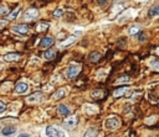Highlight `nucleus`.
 <instances>
[{
	"instance_id": "nucleus-2",
	"label": "nucleus",
	"mask_w": 159,
	"mask_h": 137,
	"mask_svg": "<svg viewBox=\"0 0 159 137\" xmlns=\"http://www.w3.org/2000/svg\"><path fill=\"white\" fill-rule=\"evenodd\" d=\"M38 16H39L38 9H35V8H30V9H27V10L25 11L24 19H25V20H29V21H33V20H35Z\"/></svg>"
},
{
	"instance_id": "nucleus-4",
	"label": "nucleus",
	"mask_w": 159,
	"mask_h": 137,
	"mask_svg": "<svg viewBox=\"0 0 159 137\" xmlns=\"http://www.w3.org/2000/svg\"><path fill=\"white\" fill-rule=\"evenodd\" d=\"M105 125H106V127H107L108 130H116V128H118V127H119L121 122H119V120H118V119H116V117H111V119H107V120H106Z\"/></svg>"
},
{
	"instance_id": "nucleus-22",
	"label": "nucleus",
	"mask_w": 159,
	"mask_h": 137,
	"mask_svg": "<svg viewBox=\"0 0 159 137\" xmlns=\"http://www.w3.org/2000/svg\"><path fill=\"white\" fill-rule=\"evenodd\" d=\"M55 17H60V16H62L63 15V9H61V8H57L55 11H54V14H52Z\"/></svg>"
},
{
	"instance_id": "nucleus-26",
	"label": "nucleus",
	"mask_w": 159,
	"mask_h": 137,
	"mask_svg": "<svg viewBox=\"0 0 159 137\" xmlns=\"http://www.w3.org/2000/svg\"><path fill=\"white\" fill-rule=\"evenodd\" d=\"M139 36H141V37H139V40H141V41H144V40H145V35H144V33H141Z\"/></svg>"
},
{
	"instance_id": "nucleus-23",
	"label": "nucleus",
	"mask_w": 159,
	"mask_h": 137,
	"mask_svg": "<svg viewBox=\"0 0 159 137\" xmlns=\"http://www.w3.org/2000/svg\"><path fill=\"white\" fill-rule=\"evenodd\" d=\"M139 30H141V28H139V26H133V27H131V28H129V31H128V32H129V35H136V33H138V32H139Z\"/></svg>"
},
{
	"instance_id": "nucleus-3",
	"label": "nucleus",
	"mask_w": 159,
	"mask_h": 137,
	"mask_svg": "<svg viewBox=\"0 0 159 137\" xmlns=\"http://www.w3.org/2000/svg\"><path fill=\"white\" fill-rule=\"evenodd\" d=\"M46 135H47L49 137H65V135H63L62 131L57 130V128L54 127V126H49V127L46 128Z\"/></svg>"
},
{
	"instance_id": "nucleus-9",
	"label": "nucleus",
	"mask_w": 159,
	"mask_h": 137,
	"mask_svg": "<svg viewBox=\"0 0 159 137\" xmlns=\"http://www.w3.org/2000/svg\"><path fill=\"white\" fill-rule=\"evenodd\" d=\"M20 54L19 53H8L4 56V61L6 62H15V61H19L20 59Z\"/></svg>"
},
{
	"instance_id": "nucleus-24",
	"label": "nucleus",
	"mask_w": 159,
	"mask_h": 137,
	"mask_svg": "<svg viewBox=\"0 0 159 137\" xmlns=\"http://www.w3.org/2000/svg\"><path fill=\"white\" fill-rule=\"evenodd\" d=\"M5 110H6V105H5V102L0 100V114H3Z\"/></svg>"
},
{
	"instance_id": "nucleus-8",
	"label": "nucleus",
	"mask_w": 159,
	"mask_h": 137,
	"mask_svg": "<svg viewBox=\"0 0 159 137\" xmlns=\"http://www.w3.org/2000/svg\"><path fill=\"white\" fill-rule=\"evenodd\" d=\"M13 31L18 32V33H21V35H25V33L29 32V26L25 25V24H20V25H15L13 27Z\"/></svg>"
},
{
	"instance_id": "nucleus-15",
	"label": "nucleus",
	"mask_w": 159,
	"mask_h": 137,
	"mask_svg": "<svg viewBox=\"0 0 159 137\" xmlns=\"http://www.w3.org/2000/svg\"><path fill=\"white\" fill-rule=\"evenodd\" d=\"M15 131H16V128H15L14 126H8V127H5V128H3V131H2V133H3L4 136H10V135H13V133H15Z\"/></svg>"
},
{
	"instance_id": "nucleus-10",
	"label": "nucleus",
	"mask_w": 159,
	"mask_h": 137,
	"mask_svg": "<svg viewBox=\"0 0 159 137\" xmlns=\"http://www.w3.org/2000/svg\"><path fill=\"white\" fill-rule=\"evenodd\" d=\"M100 59H101V53L97 52V51L92 52V53L89 54V57H88V61H89L91 63H96V62H98Z\"/></svg>"
},
{
	"instance_id": "nucleus-18",
	"label": "nucleus",
	"mask_w": 159,
	"mask_h": 137,
	"mask_svg": "<svg viewBox=\"0 0 159 137\" xmlns=\"http://www.w3.org/2000/svg\"><path fill=\"white\" fill-rule=\"evenodd\" d=\"M148 15L150 16V17H154V16H157V15H159V5H157V6H153L149 11H148Z\"/></svg>"
},
{
	"instance_id": "nucleus-12",
	"label": "nucleus",
	"mask_w": 159,
	"mask_h": 137,
	"mask_svg": "<svg viewBox=\"0 0 159 137\" xmlns=\"http://www.w3.org/2000/svg\"><path fill=\"white\" fill-rule=\"evenodd\" d=\"M27 88H29L27 84L24 83V82H21V83H18V84L15 85V91L21 94V93H25V91L27 90Z\"/></svg>"
},
{
	"instance_id": "nucleus-7",
	"label": "nucleus",
	"mask_w": 159,
	"mask_h": 137,
	"mask_svg": "<svg viewBox=\"0 0 159 137\" xmlns=\"http://www.w3.org/2000/svg\"><path fill=\"white\" fill-rule=\"evenodd\" d=\"M76 125H77V117L76 116H70L63 121V126H65L66 128H70V130L74 128Z\"/></svg>"
},
{
	"instance_id": "nucleus-25",
	"label": "nucleus",
	"mask_w": 159,
	"mask_h": 137,
	"mask_svg": "<svg viewBox=\"0 0 159 137\" xmlns=\"http://www.w3.org/2000/svg\"><path fill=\"white\" fill-rule=\"evenodd\" d=\"M122 82H129V77L124 76V77H121V78L117 79V83H122Z\"/></svg>"
},
{
	"instance_id": "nucleus-1",
	"label": "nucleus",
	"mask_w": 159,
	"mask_h": 137,
	"mask_svg": "<svg viewBox=\"0 0 159 137\" xmlns=\"http://www.w3.org/2000/svg\"><path fill=\"white\" fill-rule=\"evenodd\" d=\"M81 65H77V64H75V65H70L69 68H67V71H66V77L69 78V79H74L76 76H78V73L81 72Z\"/></svg>"
},
{
	"instance_id": "nucleus-27",
	"label": "nucleus",
	"mask_w": 159,
	"mask_h": 137,
	"mask_svg": "<svg viewBox=\"0 0 159 137\" xmlns=\"http://www.w3.org/2000/svg\"><path fill=\"white\" fill-rule=\"evenodd\" d=\"M18 137H29V135L27 133H22V135H19Z\"/></svg>"
},
{
	"instance_id": "nucleus-11",
	"label": "nucleus",
	"mask_w": 159,
	"mask_h": 137,
	"mask_svg": "<svg viewBox=\"0 0 159 137\" xmlns=\"http://www.w3.org/2000/svg\"><path fill=\"white\" fill-rule=\"evenodd\" d=\"M44 57H45V59H47V61H52V59H55V57H56V52H55L54 50L49 48V50H46V51L44 52Z\"/></svg>"
},
{
	"instance_id": "nucleus-17",
	"label": "nucleus",
	"mask_w": 159,
	"mask_h": 137,
	"mask_svg": "<svg viewBox=\"0 0 159 137\" xmlns=\"http://www.w3.org/2000/svg\"><path fill=\"white\" fill-rule=\"evenodd\" d=\"M58 114H60V115L67 116V115H70V109H69L66 105H60V106H58Z\"/></svg>"
},
{
	"instance_id": "nucleus-13",
	"label": "nucleus",
	"mask_w": 159,
	"mask_h": 137,
	"mask_svg": "<svg viewBox=\"0 0 159 137\" xmlns=\"http://www.w3.org/2000/svg\"><path fill=\"white\" fill-rule=\"evenodd\" d=\"M127 90H128V87H122V88H118V89H116V90H114L113 96H114V98H119V96L124 95V93H125Z\"/></svg>"
},
{
	"instance_id": "nucleus-5",
	"label": "nucleus",
	"mask_w": 159,
	"mask_h": 137,
	"mask_svg": "<svg viewBox=\"0 0 159 137\" xmlns=\"http://www.w3.org/2000/svg\"><path fill=\"white\" fill-rule=\"evenodd\" d=\"M54 42H55V40L52 36H45L40 41V48H50L54 45Z\"/></svg>"
},
{
	"instance_id": "nucleus-16",
	"label": "nucleus",
	"mask_w": 159,
	"mask_h": 137,
	"mask_svg": "<svg viewBox=\"0 0 159 137\" xmlns=\"http://www.w3.org/2000/svg\"><path fill=\"white\" fill-rule=\"evenodd\" d=\"M49 26H50V24H47V22H40V24H38V26H36V31L38 32H44V31H46L47 28H49Z\"/></svg>"
},
{
	"instance_id": "nucleus-28",
	"label": "nucleus",
	"mask_w": 159,
	"mask_h": 137,
	"mask_svg": "<svg viewBox=\"0 0 159 137\" xmlns=\"http://www.w3.org/2000/svg\"><path fill=\"white\" fill-rule=\"evenodd\" d=\"M98 4L100 5H105V4H107V2H98Z\"/></svg>"
},
{
	"instance_id": "nucleus-14",
	"label": "nucleus",
	"mask_w": 159,
	"mask_h": 137,
	"mask_svg": "<svg viewBox=\"0 0 159 137\" xmlns=\"http://www.w3.org/2000/svg\"><path fill=\"white\" fill-rule=\"evenodd\" d=\"M19 13H20V6H18L15 10H13L8 16H6V20H15L16 17H18V15H19Z\"/></svg>"
},
{
	"instance_id": "nucleus-21",
	"label": "nucleus",
	"mask_w": 159,
	"mask_h": 137,
	"mask_svg": "<svg viewBox=\"0 0 159 137\" xmlns=\"http://www.w3.org/2000/svg\"><path fill=\"white\" fill-rule=\"evenodd\" d=\"M102 94H103L102 90H94V91H92V98L100 99V98H102Z\"/></svg>"
},
{
	"instance_id": "nucleus-6",
	"label": "nucleus",
	"mask_w": 159,
	"mask_h": 137,
	"mask_svg": "<svg viewBox=\"0 0 159 137\" xmlns=\"http://www.w3.org/2000/svg\"><path fill=\"white\" fill-rule=\"evenodd\" d=\"M42 99H44V96H42L41 93H34L33 95L26 98V101L30 102V104H38V102L42 101Z\"/></svg>"
},
{
	"instance_id": "nucleus-20",
	"label": "nucleus",
	"mask_w": 159,
	"mask_h": 137,
	"mask_svg": "<svg viewBox=\"0 0 159 137\" xmlns=\"http://www.w3.org/2000/svg\"><path fill=\"white\" fill-rule=\"evenodd\" d=\"M65 95H66V90L63 89V88H61L60 90H57L55 93V99H61V98H63Z\"/></svg>"
},
{
	"instance_id": "nucleus-19",
	"label": "nucleus",
	"mask_w": 159,
	"mask_h": 137,
	"mask_svg": "<svg viewBox=\"0 0 159 137\" xmlns=\"http://www.w3.org/2000/svg\"><path fill=\"white\" fill-rule=\"evenodd\" d=\"M83 137H97V131L94 130V128H89L85 132Z\"/></svg>"
}]
</instances>
